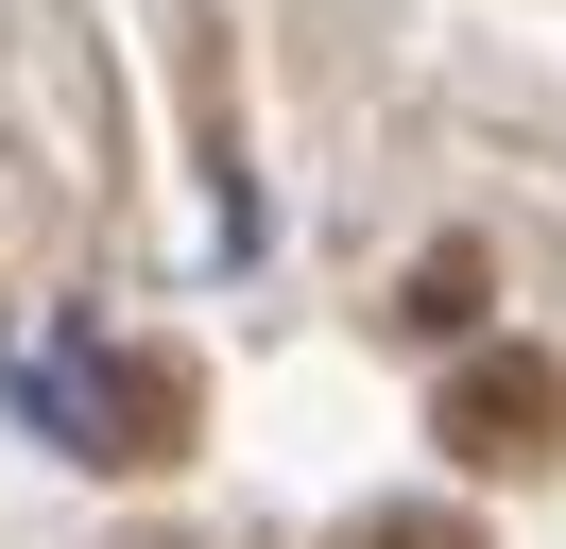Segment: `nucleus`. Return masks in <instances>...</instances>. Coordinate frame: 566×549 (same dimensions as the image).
<instances>
[{"instance_id": "nucleus-1", "label": "nucleus", "mask_w": 566, "mask_h": 549, "mask_svg": "<svg viewBox=\"0 0 566 549\" xmlns=\"http://www.w3.org/2000/svg\"><path fill=\"white\" fill-rule=\"evenodd\" d=\"M429 446L481 480H532L566 446V361H532V343H481V361H447V395H429Z\"/></svg>"}, {"instance_id": "nucleus-2", "label": "nucleus", "mask_w": 566, "mask_h": 549, "mask_svg": "<svg viewBox=\"0 0 566 549\" xmlns=\"http://www.w3.org/2000/svg\"><path fill=\"white\" fill-rule=\"evenodd\" d=\"M189 429H207V377H189L172 343H138V361L86 377V464H172Z\"/></svg>"}, {"instance_id": "nucleus-3", "label": "nucleus", "mask_w": 566, "mask_h": 549, "mask_svg": "<svg viewBox=\"0 0 566 549\" xmlns=\"http://www.w3.org/2000/svg\"><path fill=\"white\" fill-rule=\"evenodd\" d=\"M463 309H481V240H447V258H412V292H395V327H412V343H447Z\"/></svg>"}, {"instance_id": "nucleus-4", "label": "nucleus", "mask_w": 566, "mask_h": 549, "mask_svg": "<svg viewBox=\"0 0 566 549\" xmlns=\"http://www.w3.org/2000/svg\"><path fill=\"white\" fill-rule=\"evenodd\" d=\"M360 549H481L463 515H360Z\"/></svg>"}]
</instances>
